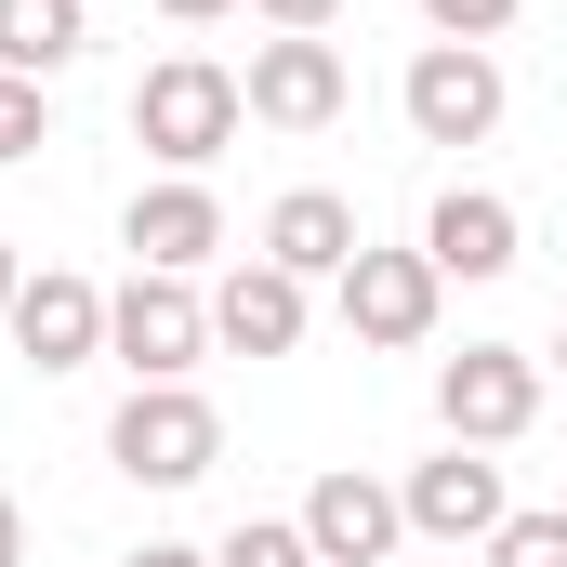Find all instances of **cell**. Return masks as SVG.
Here are the masks:
<instances>
[{
    "mask_svg": "<svg viewBox=\"0 0 567 567\" xmlns=\"http://www.w3.org/2000/svg\"><path fill=\"white\" fill-rule=\"evenodd\" d=\"M40 145H53V93L0 66V172H13V158H40Z\"/></svg>",
    "mask_w": 567,
    "mask_h": 567,
    "instance_id": "cell-17",
    "label": "cell"
},
{
    "mask_svg": "<svg viewBox=\"0 0 567 567\" xmlns=\"http://www.w3.org/2000/svg\"><path fill=\"white\" fill-rule=\"evenodd\" d=\"M106 357L133 370V383H185L198 357H212V290L198 278H120L106 290Z\"/></svg>",
    "mask_w": 567,
    "mask_h": 567,
    "instance_id": "cell-3",
    "label": "cell"
},
{
    "mask_svg": "<svg viewBox=\"0 0 567 567\" xmlns=\"http://www.w3.org/2000/svg\"><path fill=\"white\" fill-rule=\"evenodd\" d=\"M120 567H212V555H198V542H133Z\"/></svg>",
    "mask_w": 567,
    "mask_h": 567,
    "instance_id": "cell-21",
    "label": "cell"
},
{
    "mask_svg": "<svg viewBox=\"0 0 567 567\" xmlns=\"http://www.w3.org/2000/svg\"><path fill=\"white\" fill-rule=\"evenodd\" d=\"M106 462H120L133 488H198V475L225 462V410H212L198 383H133L120 423H106Z\"/></svg>",
    "mask_w": 567,
    "mask_h": 567,
    "instance_id": "cell-2",
    "label": "cell"
},
{
    "mask_svg": "<svg viewBox=\"0 0 567 567\" xmlns=\"http://www.w3.org/2000/svg\"><path fill=\"white\" fill-rule=\"evenodd\" d=\"M158 13H172V27H212V13H238V0H158Z\"/></svg>",
    "mask_w": 567,
    "mask_h": 567,
    "instance_id": "cell-23",
    "label": "cell"
},
{
    "mask_svg": "<svg viewBox=\"0 0 567 567\" xmlns=\"http://www.w3.org/2000/svg\"><path fill=\"white\" fill-rule=\"evenodd\" d=\"M0 567H27V515H13V488H0Z\"/></svg>",
    "mask_w": 567,
    "mask_h": 567,
    "instance_id": "cell-22",
    "label": "cell"
},
{
    "mask_svg": "<svg viewBox=\"0 0 567 567\" xmlns=\"http://www.w3.org/2000/svg\"><path fill=\"white\" fill-rule=\"evenodd\" d=\"M303 542H317V567H383L410 542V502H396L370 462H330V475L303 488Z\"/></svg>",
    "mask_w": 567,
    "mask_h": 567,
    "instance_id": "cell-9",
    "label": "cell"
},
{
    "mask_svg": "<svg viewBox=\"0 0 567 567\" xmlns=\"http://www.w3.org/2000/svg\"><path fill=\"white\" fill-rule=\"evenodd\" d=\"M396 502H410V542H475V555H488V542H502V515H515L502 462H488V449H462V435H449L435 462H410V488H396Z\"/></svg>",
    "mask_w": 567,
    "mask_h": 567,
    "instance_id": "cell-7",
    "label": "cell"
},
{
    "mask_svg": "<svg viewBox=\"0 0 567 567\" xmlns=\"http://www.w3.org/2000/svg\"><path fill=\"white\" fill-rule=\"evenodd\" d=\"M303 317H317V303H303V278H290V265H265V251L212 290V343H238V357H290V343H303Z\"/></svg>",
    "mask_w": 567,
    "mask_h": 567,
    "instance_id": "cell-13",
    "label": "cell"
},
{
    "mask_svg": "<svg viewBox=\"0 0 567 567\" xmlns=\"http://www.w3.org/2000/svg\"><path fill=\"white\" fill-rule=\"evenodd\" d=\"M488 567H567V502H555V515H502Z\"/></svg>",
    "mask_w": 567,
    "mask_h": 567,
    "instance_id": "cell-18",
    "label": "cell"
},
{
    "mask_svg": "<svg viewBox=\"0 0 567 567\" xmlns=\"http://www.w3.org/2000/svg\"><path fill=\"white\" fill-rule=\"evenodd\" d=\"M251 13H265L278 40H330V27H343V0H251Z\"/></svg>",
    "mask_w": 567,
    "mask_h": 567,
    "instance_id": "cell-20",
    "label": "cell"
},
{
    "mask_svg": "<svg viewBox=\"0 0 567 567\" xmlns=\"http://www.w3.org/2000/svg\"><path fill=\"white\" fill-rule=\"evenodd\" d=\"M238 133H251L238 66H212V53H158V66L133 80V145L158 158V172H212Z\"/></svg>",
    "mask_w": 567,
    "mask_h": 567,
    "instance_id": "cell-1",
    "label": "cell"
},
{
    "mask_svg": "<svg viewBox=\"0 0 567 567\" xmlns=\"http://www.w3.org/2000/svg\"><path fill=\"white\" fill-rule=\"evenodd\" d=\"M13 290H27V251H13V238H0V317H13Z\"/></svg>",
    "mask_w": 567,
    "mask_h": 567,
    "instance_id": "cell-24",
    "label": "cell"
},
{
    "mask_svg": "<svg viewBox=\"0 0 567 567\" xmlns=\"http://www.w3.org/2000/svg\"><path fill=\"white\" fill-rule=\"evenodd\" d=\"M435 423L462 435V449H515V435L542 423V357H528V343H462V357H435Z\"/></svg>",
    "mask_w": 567,
    "mask_h": 567,
    "instance_id": "cell-4",
    "label": "cell"
},
{
    "mask_svg": "<svg viewBox=\"0 0 567 567\" xmlns=\"http://www.w3.org/2000/svg\"><path fill=\"white\" fill-rule=\"evenodd\" d=\"M423 27H435V40H475V53H488V40L515 27V0H423Z\"/></svg>",
    "mask_w": 567,
    "mask_h": 567,
    "instance_id": "cell-19",
    "label": "cell"
},
{
    "mask_svg": "<svg viewBox=\"0 0 567 567\" xmlns=\"http://www.w3.org/2000/svg\"><path fill=\"white\" fill-rule=\"evenodd\" d=\"M238 93H251L265 133H330V120L357 106V80H343L330 40H251V80H238Z\"/></svg>",
    "mask_w": 567,
    "mask_h": 567,
    "instance_id": "cell-11",
    "label": "cell"
},
{
    "mask_svg": "<svg viewBox=\"0 0 567 567\" xmlns=\"http://www.w3.org/2000/svg\"><path fill=\"white\" fill-rule=\"evenodd\" d=\"M555 370H567V330H555Z\"/></svg>",
    "mask_w": 567,
    "mask_h": 567,
    "instance_id": "cell-25",
    "label": "cell"
},
{
    "mask_svg": "<svg viewBox=\"0 0 567 567\" xmlns=\"http://www.w3.org/2000/svg\"><path fill=\"white\" fill-rule=\"evenodd\" d=\"M120 251H133L145 278H198L225 251V198L198 172H158V185H133V212H120Z\"/></svg>",
    "mask_w": 567,
    "mask_h": 567,
    "instance_id": "cell-10",
    "label": "cell"
},
{
    "mask_svg": "<svg viewBox=\"0 0 567 567\" xmlns=\"http://www.w3.org/2000/svg\"><path fill=\"white\" fill-rule=\"evenodd\" d=\"M93 53V13L80 0H0V66L13 80H53V66H80Z\"/></svg>",
    "mask_w": 567,
    "mask_h": 567,
    "instance_id": "cell-15",
    "label": "cell"
},
{
    "mask_svg": "<svg viewBox=\"0 0 567 567\" xmlns=\"http://www.w3.org/2000/svg\"><path fill=\"white\" fill-rule=\"evenodd\" d=\"M370 238H357V198H330V185H290L278 212H265V265H290V278L317 290V278H343Z\"/></svg>",
    "mask_w": 567,
    "mask_h": 567,
    "instance_id": "cell-14",
    "label": "cell"
},
{
    "mask_svg": "<svg viewBox=\"0 0 567 567\" xmlns=\"http://www.w3.org/2000/svg\"><path fill=\"white\" fill-rule=\"evenodd\" d=\"M515 251H528V225H515V198H488V185H449L423 212V265L435 278H515Z\"/></svg>",
    "mask_w": 567,
    "mask_h": 567,
    "instance_id": "cell-12",
    "label": "cell"
},
{
    "mask_svg": "<svg viewBox=\"0 0 567 567\" xmlns=\"http://www.w3.org/2000/svg\"><path fill=\"white\" fill-rule=\"evenodd\" d=\"M0 330H13V357H27L40 383H53V370H93V357H106V290L80 278V265H40V278L13 290Z\"/></svg>",
    "mask_w": 567,
    "mask_h": 567,
    "instance_id": "cell-8",
    "label": "cell"
},
{
    "mask_svg": "<svg viewBox=\"0 0 567 567\" xmlns=\"http://www.w3.org/2000/svg\"><path fill=\"white\" fill-rule=\"evenodd\" d=\"M212 567H317V542H303V515H238L212 542Z\"/></svg>",
    "mask_w": 567,
    "mask_h": 567,
    "instance_id": "cell-16",
    "label": "cell"
},
{
    "mask_svg": "<svg viewBox=\"0 0 567 567\" xmlns=\"http://www.w3.org/2000/svg\"><path fill=\"white\" fill-rule=\"evenodd\" d=\"M435 303H449V278H435L423 251H357V265L330 278V317H343L370 357H410V343H435Z\"/></svg>",
    "mask_w": 567,
    "mask_h": 567,
    "instance_id": "cell-6",
    "label": "cell"
},
{
    "mask_svg": "<svg viewBox=\"0 0 567 567\" xmlns=\"http://www.w3.org/2000/svg\"><path fill=\"white\" fill-rule=\"evenodd\" d=\"M396 106H410V133H423V145H488L515 93H502V53H475V40H423L410 80H396Z\"/></svg>",
    "mask_w": 567,
    "mask_h": 567,
    "instance_id": "cell-5",
    "label": "cell"
}]
</instances>
